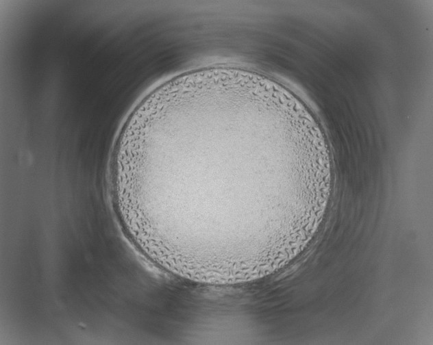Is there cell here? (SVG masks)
<instances>
[{
    "instance_id": "6da1fadb",
    "label": "cell",
    "mask_w": 433,
    "mask_h": 345,
    "mask_svg": "<svg viewBox=\"0 0 433 345\" xmlns=\"http://www.w3.org/2000/svg\"><path fill=\"white\" fill-rule=\"evenodd\" d=\"M151 222L189 245L223 251L273 233L298 179L280 131L243 112L208 108L149 136Z\"/></svg>"
}]
</instances>
